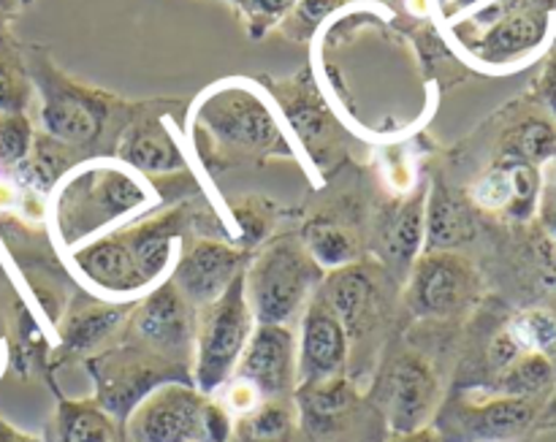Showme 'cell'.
<instances>
[{"mask_svg": "<svg viewBox=\"0 0 556 442\" xmlns=\"http://www.w3.org/2000/svg\"><path fill=\"white\" fill-rule=\"evenodd\" d=\"M443 375L432 356L418 348L383 353L372 380V405L389 434L432 427L443 402Z\"/></svg>", "mask_w": 556, "mask_h": 442, "instance_id": "obj_8", "label": "cell"}, {"mask_svg": "<svg viewBox=\"0 0 556 442\" xmlns=\"http://www.w3.org/2000/svg\"><path fill=\"white\" fill-rule=\"evenodd\" d=\"M85 369L92 380V400L125 424L134 407L163 383H193L188 369L147 353L125 340L85 358Z\"/></svg>", "mask_w": 556, "mask_h": 442, "instance_id": "obj_11", "label": "cell"}, {"mask_svg": "<svg viewBox=\"0 0 556 442\" xmlns=\"http://www.w3.org/2000/svg\"><path fill=\"white\" fill-rule=\"evenodd\" d=\"M470 210L451 195L443 179H434L427 195V233H424V253L456 250L472 237Z\"/></svg>", "mask_w": 556, "mask_h": 442, "instance_id": "obj_26", "label": "cell"}, {"mask_svg": "<svg viewBox=\"0 0 556 442\" xmlns=\"http://www.w3.org/2000/svg\"><path fill=\"white\" fill-rule=\"evenodd\" d=\"M228 442H309L302 429L296 400H266L244 416L233 418Z\"/></svg>", "mask_w": 556, "mask_h": 442, "instance_id": "obj_25", "label": "cell"}, {"mask_svg": "<svg viewBox=\"0 0 556 442\" xmlns=\"http://www.w3.org/2000/svg\"><path fill=\"white\" fill-rule=\"evenodd\" d=\"M383 269L356 264L342 269L326 271L318 293L329 302L337 318L345 326L351 342V367L348 378L358 383L364 372H375L380 362V351L386 348V326H389V302H386Z\"/></svg>", "mask_w": 556, "mask_h": 442, "instance_id": "obj_6", "label": "cell"}, {"mask_svg": "<svg viewBox=\"0 0 556 442\" xmlns=\"http://www.w3.org/2000/svg\"><path fill=\"white\" fill-rule=\"evenodd\" d=\"M505 326L521 353H541L556 369V291L508 313Z\"/></svg>", "mask_w": 556, "mask_h": 442, "instance_id": "obj_27", "label": "cell"}, {"mask_svg": "<svg viewBox=\"0 0 556 442\" xmlns=\"http://www.w3.org/2000/svg\"><path fill=\"white\" fill-rule=\"evenodd\" d=\"M134 302H85L76 304L60 329V358H90L112 345L123 331Z\"/></svg>", "mask_w": 556, "mask_h": 442, "instance_id": "obj_23", "label": "cell"}, {"mask_svg": "<svg viewBox=\"0 0 556 442\" xmlns=\"http://www.w3.org/2000/svg\"><path fill=\"white\" fill-rule=\"evenodd\" d=\"M233 215H237V226H239V231H242L237 248L253 253V248H258V244L264 242L266 233H269V228H271V223H275V206H271L269 201L248 195V199L237 201V206H233Z\"/></svg>", "mask_w": 556, "mask_h": 442, "instance_id": "obj_34", "label": "cell"}, {"mask_svg": "<svg viewBox=\"0 0 556 442\" xmlns=\"http://www.w3.org/2000/svg\"><path fill=\"white\" fill-rule=\"evenodd\" d=\"M386 442H445V440L440 438V432L434 427H424V429H416V432L389 434Z\"/></svg>", "mask_w": 556, "mask_h": 442, "instance_id": "obj_37", "label": "cell"}, {"mask_svg": "<svg viewBox=\"0 0 556 442\" xmlns=\"http://www.w3.org/2000/svg\"><path fill=\"white\" fill-rule=\"evenodd\" d=\"M210 396L193 383H163L125 418L130 442H206Z\"/></svg>", "mask_w": 556, "mask_h": 442, "instance_id": "obj_15", "label": "cell"}, {"mask_svg": "<svg viewBox=\"0 0 556 442\" xmlns=\"http://www.w3.org/2000/svg\"><path fill=\"white\" fill-rule=\"evenodd\" d=\"M554 43H556V38H554Z\"/></svg>", "mask_w": 556, "mask_h": 442, "instance_id": "obj_43", "label": "cell"}, {"mask_svg": "<svg viewBox=\"0 0 556 442\" xmlns=\"http://www.w3.org/2000/svg\"><path fill=\"white\" fill-rule=\"evenodd\" d=\"M546 172L532 163H486L470 185L472 210L497 220L527 226L541 212Z\"/></svg>", "mask_w": 556, "mask_h": 442, "instance_id": "obj_18", "label": "cell"}, {"mask_svg": "<svg viewBox=\"0 0 556 442\" xmlns=\"http://www.w3.org/2000/svg\"><path fill=\"white\" fill-rule=\"evenodd\" d=\"M429 182H421L405 195H394L375 217L372 253L391 280H407L413 264L424 253L427 233Z\"/></svg>", "mask_w": 556, "mask_h": 442, "instance_id": "obj_20", "label": "cell"}, {"mask_svg": "<svg viewBox=\"0 0 556 442\" xmlns=\"http://www.w3.org/2000/svg\"><path fill=\"white\" fill-rule=\"evenodd\" d=\"M546 429H556V394L546 405V411H543L541 424H538V432H546Z\"/></svg>", "mask_w": 556, "mask_h": 442, "instance_id": "obj_40", "label": "cell"}, {"mask_svg": "<svg viewBox=\"0 0 556 442\" xmlns=\"http://www.w3.org/2000/svg\"><path fill=\"white\" fill-rule=\"evenodd\" d=\"M486 391L503 396H521V400H538L548 405L556 394V369L541 353H525Z\"/></svg>", "mask_w": 556, "mask_h": 442, "instance_id": "obj_30", "label": "cell"}, {"mask_svg": "<svg viewBox=\"0 0 556 442\" xmlns=\"http://www.w3.org/2000/svg\"><path fill=\"white\" fill-rule=\"evenodd\" d=\"M324 275L299 237L264 244L244 269V296L255 326H291L299 320Z\"/></svg>", "mask_w": 556, "mask_h": 442, "instance_id": "obj_5", "label": "cell"}, {"mask_svg": "<svg viewBox=\"0 0 556 442\" xmlns=\"http://www.w3.org/2000/svg\"><path fill=\"white\" fill-rule=\"evenodd\" d=\"M483 293L481 275L456 250L421 253L407 275L405 304L413 318L451 324L470 313Z\"/></svg>", "mask_w": 556, "mask_h": 442, "instance_id": "obj_12", "label": "cell"}, {"mask_svg": "<svg viewBox=\"0 0 556 442\" xmlns=\"http://www.w3.org/2000/svg\"><path fill=\"white\" fill-rule=\"evenodd\" d=\"M161 204L157 188L117 157H90L49 193V226L63 250L141 220Z\"/></svg>", "mask_w": 556, "mask_h": 442, "instance_id": "obj_2", "label": "cell"}, {"mask_svg": "<svg viewBox=\"0 0 556 442\" xmlns=\"http://www.w3.org/2000/svg\"><path fill=\"white\" fill-rule=\"evenodd\" d=\"M546 185H552V188L556 190V155H554V161L548 163V177H546Z\"/></svg>", "mask_w": 556, "mask_h": 442, "instance_id": "obj_41", "label": "cell"}, {"mask_svg": "<svg viewBox=\"0 0 556 442\" xmlns=\"http://www.w3.org/2000/svg\"><path fill=\"white\" fill-rule=\"evenodd\" d=\"M299 386L324 383V380L348 378L351 367V342H348L345 326L337 318L324 296H309L307 307L299 315ZM296 386V389H299Z\"/></svg>", "mask_w": 556, "mask_h": 442, "instance_id": "obj_21", "label": "cell"}, {"mask_svg": "<svg viewBox=\"0 0 556 442\" xmlns=\"http://www.w3.org/2000/svg\"><path fill=\"white\" fill-rule=\"evenodd\" d=\"M226 3L237 11L248 36L253 41H261L282 25V20L291 14L299 0H226Z\"/></svg>", "mask_w": 556, "mask_h": 442, "instance_id": "obj_33", "label": "cell"}, {"mask_svg": "<svg viewBox=\"0 0 556 442\" xmlns=\"http://www.w3.org/2000/svg\"><path fill=\"white\" fill-rule=\"evenodd\" d=\"M250 258H253V253L237 248V244L199 239L179 253V261L168 280L179 288V293L195 310H201L215 302L217 296H223L226 288L244 275Z\"/></svg>", "mask_w": 556, "mask_h": 442, "instance_id": "obj_22", "label": "cell"}, {"mask_svg": "<svg viewBox=\"0 0 556 442\" xmlns=\"http://www.w3.org/2000/svg\"><path fill=\"white\" fill-rule=\"evenodd\" d=\"M43 442H130L125 424L96 400L60 396L41 434Z\"/></svg>", "mask_w": 556, "mask_h": 442, "instance_id": "obj_24", "label": "cell"}, {"mask_svg": "<svg viewBox=\"0 0 556 442\" xmlns=\"http://www.w3.org/2000/svg\"><path fill=\"white\" fill-rule=\"evenodd\" d=\"M486 163L548 166L556 155V123L532 92L510 101L486 123Z\"/></svg>", "mask_w": 556, "mask_h": 442, "instance_id": "obj_16", "label": "cell"}, {"mask_svg": "<svg viewBox=\"0 0 556 442\" xmlns=\"http://www.w3.org/2000/svg\"><path fill=\"white\" fill-rule=\"evenodd\" d=\"M546 402L481 389H451L432 427L445 442H521L538 434Z\"/></svg>", "mask_w": 556, "mask_h": 442, "instance_id": "obj_9", "label": "cell"}, {"mask_svg": "<svg viewBox=\"0 0 556 442\" xmlns=\"http://www.w3.org/2000/svg\"><path fill=\"white\" fill-rule=\"evenodd\" d=\"M117 340L144 348L147 353L177 367H193L195 307L179 293L172 280L161 282L134 302ZM193 378V375H190Z\"/></svg>", "mask_w": 556, "mask_h": 442, "instance_id": "obj_13", "label": "cell"}, {"mask_svg": "<svg viewBox=\"0 0 556 442\" xmlns=\"http://www.w3.org/2000/svg\"><path fill=\"white\" fill-rule=\"evenodd\" d=\"M65 261H68L71 275L87 288V293L103 302L128 304L139 302L147 293L119 228L65 250Z\"/></svg>", "mask_w": 556, "mask_h": 442, "instance_id": "obj_17", "label": "cell"}, {"mask_svg": "<svg viewBox=\"0 0 556 442\" xmlns=\"http://www.w3.org/2000/svg\"><path fill=\"white\" fill-rule=\"evenodd\" d=\"M275 101L304 168L313 174H329L348 155V130L329 98L320 90V81L309 68L288 79H258Z\"/></svg>", "mask_w": 556, "mask_h": 442, "instance_id": "obj_7", "label": "cell"}, {"mask_svg": "<svg viewBox=\"0 0 556 442\" xmlns=\"http://www.w3.org/2000/svg\"><path fill=\"white\" fill-rule=\"evenodd\" d=\"M302 244L309 253V258L320 266L324 271L342 269L358 261V244L356 237L342 226L334 217L318 215L304 226Z\"/></svg>", "mask_w": 556, "mask_h": 442, "instance_id": "obj_29", "label": "cell"}, {"mask_svg": "<svg viewBox=\"0 0 556 442\" xmlns=\"http://www.w3.org/2000/svg\"><path fill=\"white\" fill-rule=\"evenodd\" d=\"M33 0H0V27H11V22Z\"/></svg>", "mask_w": 556, "mask_h": 442, "instance_id": "obj_38", "label": "cell"}, {"mask_svg": "<svg viewBox=\"0 0 556 442\" xmlns=\"http://www.w3.org/2000/svg\"><path fill=\"white\" fill-rule=\"evenodd\" d=\"M443 36L470 71L516 74L554 47L556 0H489L451 22Z\"/></svg>", "mask_w": 556, "mask_h": 442, "instance_id": "obj_4", "label": "cell"}, {"mask_svg": "<svg viewBox=\"0 0 556 442\" xmlns=\"http://www.w3.org/2000/svg\"><path fill=\"white\" fill-rule=\"evenodd\" d=\"M530 92L543 103V106H546V112L552 114L556 123V43L546 54H543L541 76H538Z\"/></svg>", "mask_w": 556, "mask_h": 442, "instance_id": "obj_35", "label": "cell"}, {"mask_svg": "<svg viewBox=\"0 0 556 442\" xmlns=\"http://www.w3.org/2000/svg\"><path fill=\"white\" fill-rule=\"evenodd\" d=\"M36 92L27 74L25 47L11 27H0V114H30Z\"/></svg>", "mask_w": 556, "mask_h": 442, "instance_id": "obj_28", "label": "cell"}, {"mask_svg": "<svg viewBox=\"0 0 556 442\" xmlns=\"http://www.w3.org/2000/svg\"><path fill=\"white\" fill-rule=\"evenodd\" d=\"M177 103L150 101L134 103L128 123L119 130L112 157L150 179L152 185L163 177H179L190 172V152L179 136L177 117L172 109Z\"/></svg>", "mask_w": 556, "mask_h": 442, "instance_id": "obj_14", "label": "cell"}, {"mask_svg": "<svg viewBox=\"0 0 556 442\" xmlns=\"http://www.w3.org/2000/svg\"><path fill=\"white\" fill-rule=\"evenodd\" d=\"M231 380L261 400H291L299 386L296 334L291 326H255Z\"/></svg>", "mask_w": 556, "mask_h": 442, "instance_id": "obj_19", "label": "cell"}, {"mask_svg": "<svg viewBox=\"0 0 556 442\" xmlns=\"http://www.w3.org/2000/svg\"><path fill=\"white\" fill-rule=\"evenodd\" d=\"M342 9H348L345 0H299L277 30H280L288 41H313V38L318 36Z\"/></svg>", "mask_w": 556, "mask_h": 442, "instance_id": "obj_31", "label": "cell"}, {"mask_svg": "<svg viewBox=\"0 0 556 442\" xmlns=\"http://www.w3.org/2000/svg\"><path fill=\"white\" fill-rule=\"evenodd\" d=\"M486 3L489 0H429V9H432L434 25H438L440 30H445L451 22L462 20V16H467L470 11L481 9V5Z\"/></svg>", "mask_w": 556, "mask_h": 442, "instance_id": "obj_36", "label": "cell"}, {"mask_svg": "<svg viewBox=\"0 0 556 442\" xmlns=\"http://www.w3.org/2000/svg\"><path fill=\"white\" fill-rule=\"evenodd\" d=\"M255 331V318L244 296V275L226 288L223 296L195 310L193 386L212 396L237 369L244 348Z\"/></svg>", "mask_w": 556, "mask_h": 442, "instance_id": "obj_10", "label": "cell"}, {"mask_svg": "<svg viewBox=\"0 0 556 442\" xmlns=\"http://www.w3.org/2000/svg\"><path fill=\"white\" fill-rule=\"evenodd\" d=\"M345 3L348 5L351 3H386V0H345Z\"/></svg>", "mask_w": 556, "mask_h": 442, "instance_id": "obj_42", "label": "cell"}, {"mask_svg": "<svg viewBox=\"0 0 556 442\" xmlns=\"http://www.w3.org/2000/svg\"><path fill=\"white\" fill-rule=\"evenodd\" d=\"M185 144L206 172L264 166L275 157L302 163L266 87L244 76L215 81L195 98Z\"/></svg>", "mask_w": 556, "mask_h": 442, "instance_id": "obj_1", "label": "cell"}, {"mask_svg": "<svg viewBox=\"0 0 556 442\" xmlns=\"http://www.w3.org/2000/svg\"><path fill=\"white\" fill-rule=\"evenodd\" d=\"M0 442H43L36 434H27L22 429H16L14 424H9L5 418H0Z\"/></svg>", "mask_w": 556, "mask_h": 442, "instance_id": "obj_39", "label": "cell"}, {"mask_svg": "<svg viewBox=\"0 0 556 442\" xmlns=\"http://www.w3.org/2000/svg\"><path fill=\"white\" fill-rule=\"evenodd\" d=\"M36 141L30 114H0V172H16L27 161Z\"/></svg>", "mask_w": 556, "mask_h": 442, "instance_id": "obj_32", "label": "cell"}, {"mask_svg": "<svg viewBox=\"0 0 556 442\" xmlns=\"http://www.w3.org/2000/svg\"><path fill=\"white\" fill-rule=\"evenodd\" d=\"M27 74L38 103V130L90 161L114 152L134 103L71 79L43 47H25Z\"/></svg>", "mask_w": 556, "mask_h": 442, "instance_id": "obj_3", "label": "cell"}]
</instances>
